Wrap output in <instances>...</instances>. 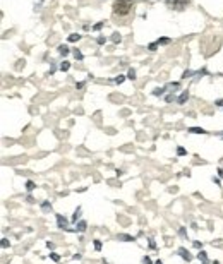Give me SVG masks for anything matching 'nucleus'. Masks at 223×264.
Here are the masks:
<instances>
[{
    "label": "nucleus",
    "instance_id": "obj_1",
    "mask_svg": "<svg viewBox=\"0 0 223 264\" xmlns=\"http://www.w3.org/2000/svg\"><path fill=\"white\" fill-rule=\"evenodd\" d=\"M134 16H136V4L132 0H117L112 6V19L117 24L127 26L134 21Z\"/></svg>",
    "mask_w": 223,
    "mask_h": 264
},
{
    "label": "nucleus",
    "instance_id": "obj_2",
    "mask_svg": "<svg viewBox=\"0 0 223 264\" xmlns=\"http://www.w3.org/2000/svg\"><path fill=\"white\" fill-rule=\"evenodd\" d=\"M165 4H166V7H168V9L180 12V10H186L187 7H189L190 0H165Z\"/></svg>",
    "mask_w": 223,
    "mask_h": 264
}]
</instances>
